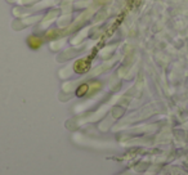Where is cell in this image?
<instances>
[{"label":"cell","mask_w":188,"mask_h":175,"mask_svg":"<svg viewBox=\"0 0 188 175\" xmlns=\"http://www.w3.org/2000/svg\"><path fill=\"white\" fill-rule=\"evenodd\" d=\"M27 41H28V45H30L31 48H34V49L39 48V47L41 45V44H43V40L39 39L37 36H30Z\"/></svg>","instance_id":"obj_1"}]
</instances>
